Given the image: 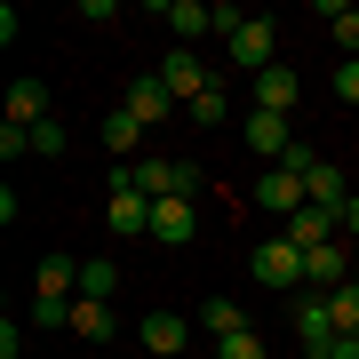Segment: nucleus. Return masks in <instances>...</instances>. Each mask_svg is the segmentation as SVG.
Segmentation results:
<instances>
[{
  "mask_svg": "<svg viewBox=\"0 0 359 359\" xmlns=\"http://www.w3.org/2000/svg\"><path fill=\"white\" fill-rule=\"evenodd\" d=\"M112 192H144V200H192L200 192V168L192 160H136V168H112Z\"/></svg>",
  "mask_w": 359,
  "mask_h": 359,
  "instance_id": "nucleus-1",
  "label": "nucleus"
},
{
  "mask_svg": "<svg viewBox=\"0 0 359 359\" xmlns=\"http://www.w3.org/2000/svg\"><path fill=\"white\" fill-rule=\"evenodd\" d=\"M256 208H264V216H304V208H311V192H304V176H295V168H264V176H256Z\"/></svg>",
  "mask_w": 359,
  "mask_h": 359,
  "instance_id": "nucleus-2",
  "label": "nucleus"
},
{
  "mask_svg": "<svg viewBox=\"0 0 359 359\" xmlns=\"http://www.w3.org/2000/svg\"><path fill=\"white\" fill-rule=\"evenodd\" d=\"M160 88L176 96V104H200L208 88H216V80H208V65H200L192 48H168V56H160Z\"/></svg>",
  "mask_w": 359,
  "mask_h": 359,
  "instance_id": "nucleus-3",
  "label": "nucleus"
},
{
  "mask_svg": "<svg viewBox=\"0 0 359 359\" xmlns=\"http://www.w3.org/2000/svg\"><path fill=\"white\" fill-rule=\"evenodd\" d=\"M120 112H128L136 128H160L168 112H184V104H176V96L160 88V72H144V80H128V96H120Z\"/></svg>",
  "mask_w": 359,
  "mask_h": 359,
  "instance_id": "nucleus-4",
  "label": "nucleus"
},
{
  "mask_svg": "<svg viewBox=\"0 0 359 359\" xmlns=\"http://www.w3.org/2000/svg\"><path fill=\"white\" fill-rule=\"evenodd\" d=\"M295 335H304L311 359H335V351H344V335H335V320H327V295H304V304H295Z\"/></svg>",
  "mask_w": 359,
  "mask_h": 359,
  "instance_id": "nucleus-5",
  "label": "nucleus"
},
{
  "mask_svg": "<svg viewBox=\"0 0 359 359\" xmlns=\"http://www.w3.org/2000/svg\"><path fill=\"white\" fill-rule=\"evenodd\" d=\"M256 280L264 287H295V280H304V248H295L287 231H271V240L256 248Z\"/></svg>",
  "mask_w": 359,
  "mask_h": 359,
  "instance_id": "nucleus-6",
  "label": "nucleus"
},
{
  "mask_svg": "<svg viewBox=\"0 0 359 359\" xmlns=\"http://www.w3.org/2000/svg\"><path fill=\"white\" fill-rule=\"evenodd\" d=\"M152 240H160V248H192V240H200V208L184 200V192H176V200H152Z\"/></svg>",
  "mask_w": 359,
  "mask_h": 359,
  "instance_id": "nucleus-7",
  "label": "nucleus"
},
{
  "mask_svg": "<svg viewBox=\"0 0 359 359\" xmlns=\"http://www.w3.org/2000/svg\"><path fill=\"white\" fill-rule=\"evenodd\" d=\"M80 295V264L72 256H40V271H32V304H72Z\"/></svg>",
  "mask_w": 359,
  "mask_h": 359,
  "instance_id": "nucleus-8",
  "label": "nucleus"
},
{
  "mask_svg": "<svg viewBox=\"0 0 359 359\" xmlns=\"http://www.w3.org/2000/svg\"><path fill=\"white\" fill-rule=\"evenodd\" d=\"M231 65H248V72H271L280 56H271V16H248L240 32H231Z\"/></svg>",
  "mask_w": 359,
  "mask_h": 359,
  "instance_id": "nucleus-9",
  "label": "nucleus"
},
{
  "mask_svg": "<svg viewBox=\"0 0 359 359\" xmlns=\"http://www.w3.org/2000/svg\"><path fill=\"white\" fill-rule=\"evenodd\" d=\"M104 224H112L120 240H152V200L144 192H112L104 200Z\"/></svg>",
  "mask_w": 359,
  "mask_h": 359,
  "instance_id": "nucleus-10",
  "label": "nucleus"
},
{
  "mask_svg": "<svg viewBox=\"0 0 359 359\" xmlns=\"http://www.w3.org/2000/svg\"><path fill=\"white\" fill-rule=\"evenodd\" d=\"M248 152H264V168H280V160L295 152L287 120H280V112H248Z\"/></svg>",
  "mask_w": 359,
  "mask_h": 359,
  "instance_id": "nucleus-11",
  "label": "nucleus"
},
{
  "mask_svg": "<svg viewBox=\"0 0 359 359\" xmlns=\"http://www.w3.org/2000/svg\"><path fill=\"white\" fill-rule=\"evenodd\" d=\"M184 335H192V327H184L176 311H144V359H176Z\"/></svg>",
  "mask_w": 359,
  "mask_h": 359,
  "instance_id": "nucleus-12",
  "label": "nucleus"
},
{
  "mask_svg": "<svg viewBox=\"0 0 359 359\" xmlns=\"http://www.w3.org/2000/svg\"><path fill=\"white\" fill-rule=\"evenodd\" d=\"M295 96H304V88H295V72L287 65H271V72H256V112H295Z\"/></svg>",
  "mask_w": 359,
  "mask_h": 359,
  "instance_id": "nucleus-13",
  "label": "nucleus"
},
{
  "mask_svg": "<svg viewBox=\"0 0 359 359\" xmlns=\"http://www.w3.org/2000/svg\"><path fill=\"white\" fill-rule=\"evenodd\" d=\"M304 192H311V208H327V216H344L351 184H344V168H335V160H320V168H311V176H304Z\"/></svg>",
  "mask_w": 359,
  "mask_h": 359,
  "instance_id": "nucleus-14",
  "label": "nucleus"
},
{
  "mask_svg": "<svg viewBox=\"0 0 359 359\" xmlns=\"http://www.w3.org/2000/svg\"><path fill=\"white\" fill-rule=\"evenodd\" d=\"M335 224H344V216H327V208H304V216H287L280 231L304 248V256H311V248H327V240H335Z\"/></svg>",
  "mask_w": 359,
  "mask_h": 359,
  "instance_id": "nucleus-15",
  "label": "nucleus"
},
{
  "mask_svg": "<svg viewBox=\"0 0 359 359\" xmlns=\"http://www.w3.org/2000/svg\"><path fill=\"white\" fill-rule=\"evenodd\" d=\"M160 25L176 32V40H200V32H216V8H200V0H168Z\"/></svg>",
  "mask_w": 359,
  "mask_h": 359,
  "instance_id": "nucleus-16",
  "label": "nucleus"
},
{
  "mask_svg": "<svg viewBox=\"0 0 359 359\" xmlns=\"http://www.w3.org/2000/svg\"><path fill=\"white\" fill-rule=\"evenodd\" d=\"M8 120H16V128H40V120H56V112H48V88H40V80H16V88H8Z\"/></svg>",
  "mask_w": 359,
  "mask_h": 359,
  "instance_id": "nucleus-17",
  "label": "nucleus"
},
{
  "mask_svg": "<svg viewBox=\"0 0 359 359\" xmlns=\"http://www.w3.org/2000/svg\"><path fill=\"white\" fill-rule=\"evenodd\" d=\"M304 280H327V295H335V287L351 280V248H335V240L311 248V256H304Z\"/></svg>",
  "mask_w": 359,
  "mask_h": 359,
  "instance_id": "nucleus-18",
  "label": "nucleus"
},
{
  "mask_svg": "<svg viewBox=\"0 0 359 359\" xmlns=\"http://www.w3.org/2000/svg\"><path fill=\"white\" fill-rule=\"evenodd\" d=\"M200 335H216V344H224V335H248V311L231 304V295H208V304H200Z\"/></svg>",
  "mask_w": 359,
  "mask_h": 359,
  "instance_id": "nucleus-19",
  "label": "nucleus"
},
{
  "mask_svg": "<svg viewBox=\"0 0 359 359\" xmlns=\"http://www.w3.org/2000/svg\"><path fill=\"white\" fill-rule=\"evenodd\" d=\"M72 335H80V344H104V335H112V304H96V295H72Z\"/></svg>",
  "mask_w": 359,
  "mask_h": 359,
  "instance_id": "nucleus-20",
  "label": "nucleus"
},
{
  "mask_svg": "<svg viewBox=\"0 0 359 359\" xmlns=\"http://www.w3.org/2000/svg\"><path fill=\"white\" fill-rule=\"evenodd\" d=\"M327 320H335V335H344V344H359V280H344L327 295Z\"/></svg>",
  "mask_w": 359,
  "mask_h": 359,
  "instance_id": "nucleus-21",
  "label": "nucleus"
},
{
  "mask_svg": "<svg viewBox=\"0 0 359 359\" xmlns=\"http://www.w3.org/2000/svg\"><path fill=\"white\" fill-rule=\"evenodd\" d=\"M136 144H144V128H136L128 112H112V120H104V152H120V168H136Z\"/></svg>",
  "mask_w": 359,
  "mask_h": 359,
  "instance_id": "nucleus-22",
  "label": "nucleus"
},
{
  "mask_svg": "<svg viewBox=\"0 0 359 359\" xmlns=\"http://www.w3.org/2000/svg\"><path fill=\"white\" fill-rule=\"evenodd\" d=\"M112 287H120V264H112V256H88V264H80V295L112 304Z\"/></svg>",
  "mask_w": 359,
  "mask_h": 359,
  "instance_id": "nucleus-23",
  "label": "nucleus"
},
{
  "mask_svg": "<svg viewBox=\"0 0 359 359\" xmlns=\"http://www.w3.org/2000/svg\"><path fill=\"white\" fill-rule=\"evenodd\" d=\"M335 25V48H344V65H359V8H327Z\"/></svg>",
  "mask_w": 359,
  "mask_h": 359,
  "instance_id": "nucleus-24",
  "label": "nucleus"
},
{
  "mask_svg": "<svg viewBox=\"0 0 359 359\" xmlns=\"http://www.w3.org/2000/svg\"><path fill=\"white\" fill-rule=\"evenodd\" d=\"M224 112H231V104H224V88H208L200 104H184V120H192V128H224Z\"/></svg>",
  "mask_w": 359,
  "mask_h": 359,
  "instance_id": "nucleus-25",
  "label": "nucleus"
},
{
  "mask_svg": "<svg viewBox=\"0 0 359 359\" xmlns=\"http://www.w3.org/2000/svg\"><path fill=\"white\" fill-rule=\"evenodd\" d=\"M216 359H271V351H264V335L248 327V335H224V344H216Z\"/></svg>",
  "mask_w": 359,
  "mask_h": 359,
  "instance_id": "nucleus-26",
  "label": "nucleus"
},
{
  "mask_svg": "<svg viewBox=\"0 0 359 359\" xmlns=\"http://www.w3.org/2000/svg\"><path fill=\"white\" fill-rule=\"evenodd\" d=\"M32 152H65V120H40V128H32Z\"/></svg>",
  "mask_w": 359,
  "mask_h": 359,
  "instance_id": "nucleus-27",
  "label": "nucleus"
},
{
  "mask_svg": "<svg viewBox=\"0 0 359 359\" xmlns=\"http://www.w3.org/2000/svg\"><path fill=\"white\" fill-rule=\"evenodd\" d=\"M335 96H344V104H359V65H335Z\"/></svg>",
  "mask_w": 359,
  "mask_h": 359,
  "instance_id": "nucleus-28",
  "label": "nucleus"
},
{
  "mask_svg": "<svg viewBox=\"0 0 359 359\" xmlns=\"http://www.w3.org/2000/svg\"><path fill=\"white\" fill-rule=\"evenodd\" d=\"M344 231H351V240H359V192L344 200Z\"/></svg>",
  "mask_w": 359,
  "mask_h": 359,
  "instance_id": "nucleus-29",
  "label": "nucleus"
},
{
  "mask_svg": "<svg viewBox=\"0 0 359 359\" xmlns=\"http://www.w3.org/2000/svg\"><path fill=\"white\" fill-rule=\"evenodd\" d=\"M335 359H359V344H344V351H335Z\"/></svg>",
  "mask_w": 359,
  "mask_h": 359,
  "instance_id": "nucleus-30",
  "label": "nucleus"
},
{
  "mask_svg": "<svg viewBox=\"0 0 359 359\" xmlns=\"http://www.w3.org/2000/svg\"><path fill=\"white\" fill-rule=\"evenodd\" d=\"M351 271H359V240H351Z\"/></svg>",
  "mask_w": 359,
  "mask_h": 359,
  "instance_id": "nucleus-31",
  "label": "nucleus"
}]
</instances>
